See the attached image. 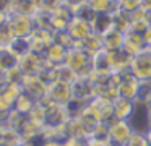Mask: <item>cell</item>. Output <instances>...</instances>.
<instances>
[{
	"mask_svg": "<svg viewBox=\"0 0 151 146\" xmlns=\"http://www.w3.org/2000/svg\"><path fill=\"white\" fill-rule=\"evenodd\" d=\"M42 101L46 102V119H44V127H46V128H52V130L63 128V125L70 120V115H68V112H67L65 106L52 104L47 99H42Z\"/></svg>",
	"mask_w": 151,
	"mask_h": 146,
	"instance_id": "6da1fadb",
	"label": "cell"
},
{
	"mask_svg": "<svg viewBox=\"0 0 151 146\" xmlns=\"http://www.w3.org/2000/svg\"><path fill=\"white\" fill-rule=\"evenodd\" d=\"M109 130V141L114 146H125L127 141L135 133L133 127L128 120H114L111 125H107Z\"/></svg>",
	"mask_w": 151,
	"mask_h": 146,
	"instance_id": "7a4b0ae2",
	"label": "cell"
},
{
	"mask_svg": "<svg viewBox=\"0 0 151 146\" xmlns=\"http://www.w3.org/2000/svg\"><path fill=\"white\" fill-rule=\"evenodd\" d=\"M130 73L138 81H150L151 83V49H145L141 54L133 57L130 65Z\"/></svg>",
	"mask_w": 151,
	"mask_h": 146,
	"instance_id": "3957f363",
	"label": "cell"
},
{
	"mask_svg": "<svg viewBox=\"0 0 151 146\" xmlns=\"http://www.w3.org/2000/svg\"><path fill=\"white\" fill-rule=\"evenodd\" d=\"M7 18H8V23L12 26L15 37H29L33 34V31L36 29L33 16L20 15V13H10Z\"/></svg>",
	"mask_w": 151,
	"mask_h": 146,
	"instance_id": "277c9868",
	"label": "cell"
},
{
	"mask_svg": "<svg viewBox=\"0 0 151 146\" xmlns=\"http://www.w3.org/2000/svg\"><path fill=\"white\" fill-rule=\"evenodd\" d=\"M47 62L44 58V54H37V52H29L28 55L20 58L18 68L24 76H33V75H39L44 68L47 67Z\"/></svg>",
	"mask_w": 151,
	"mask_h": 146,
	"instance_id": "5b68a950",
	"label": "cell"
},
{
	"mask_svg": "<svg viewBox=\"0 0 151 146\" xmlns=\"http://www.w3.org/2000/svg\"><path fill=\"white\" fill-rule=\"evenodd\" d=\"M72 97L76 101L88 104L89 101L94 99L96 96V89H94V83H93L91 76L89 78H76L75 83L72 84Z\"/></svg>",
	"mask_w": 151,
	"mask_h": 146,
	"instance_id": "8992f818",
	"label": "cell"
},
{
	"mask_svg": "<svg viewBox=\"0 0 151 146\" xmlns=\"http://www.w3.org/2000/svg\"><path fill=\"white\" fill-rule=\"evenodd\" d=\"M47 84L39 78V75H33V76H24L23 84H21V91L31 96L34 101H42L47 96Z\"/></svg>",
	"mask_w": 151,
	"mask_h": 146,
	"instance_id": "52a82bcc",
	"label": "cell"
},
{
	"mask_svg": "<svg viewBox=\"0 0 151 146\" xmlns=\"http://www.w3.org/2000/svg\"><path fill=\"white\" fill-rule=\"evenodd\" d=\"M119 97H125V99L135 101L137 99V93H138V86H140V81L128 71H124V73H119Z\"/></svg>",
	"mask_w": 151,
	"mask_h": 146,
	"instance_id": "ba28073f",
	"label": "cell"
},
{
	"mask_svg": "<svg viewBox=\"0 0 151 146\" xmlns=\"http://www.w3.org/2000/svg\"><path fill=\"white\" fill-rule=\"evenodd\" d=\"M28 39H29V44H31V52L44 54L46 49L54 42V31H50V29L36 28L33 31V34H31Z\"/></svg>",
	"mask_w": 151,
	"mask_h": 146,
	"instance_id": "9c48e42d",
	"label": "cell"
},
{
	"mask_svg": "<svg viewBox=\"0 0 151 146\" xmlns=\"http://www.w3.org/2000/svg\"><path fill=\"white\" fill-rule=\"evenodd\" d=\"M67 32L70 34V37L75 42V45H78V44H81L89 34H93V28H91V23L75 16V18L72 19V23L68 24V28H67Z\"/></svg>",
	"mask_w": 151,
	"mask_h": 146,
	"instance_id": "30bf717a",
	"label": "cell"
},
{
	"mask_svg": "<svg viewBox=\"0 0 151 146\" xmlns=\"http://www.w3.org/2000/svg\"><path fill=\"white\" fill-rule=\"evenodd\" d=\"M46 99L52 104H60L65 106L70 99H72V88L62 83H52L47 88V96Z\"/></svg>",
	"mask_w": 151,
	"mask_h": 146,
	"instance_id": "8fae6325",
	"label": "cell"
},
{
	"mask_svg": "<svg viewBox=\"0 0 151 146\" xmlns=\"http://www.w3.org/2000/svg\"><path fill=\"white\" fill-rule=\"evenodd\" d=\"M146 47V44H145L143 41V36L138 34V32H127L125 34V39H124V45H122V50L125 52V54H128L132 58L137 57L138 54H141V52L145 50Z\"/></svg>",
	"mask_w": 151,
	"mask_h": 146,
	"instance_id": "7c38bea8",
	"label": "cell"
},
{
	"mask_svg": "<svg viewBox=\"0 0 151 146\" xmlns=\"http://www.w3.org/2000/svg\"><path fill=\"white\" fill-rule=\"evenodd\" d=\"M130 125L133 127L135 132L138 133H146L148 128H150V117H148V110H146V106L143 104H138L135 106V110H133V115L130 117Z\"/></svg>",
	"mask_w": 151,
	"mask_h": 146,
	"instance_id": "4fadbf2b",
	"label": "cell"
},
{
	"mask_svg": "<svg viewBox=\"0 0 151 146\" xmlns=\"http://www.w3.org/2000/svg\"><path fill=\"white\" fill-rule=\"evenodd\" d=\"M93 68H94V75H101V76H109L114 73L112 68V58L109 50H101L93 57Z\"/></svg>",
	"mask_w": 151,
	"mask_h": 146,
	"instance_id": "5bb4252c",
	"label": "cell"
},
{
	"mask_svg": "<svg viewBox=\"0 0 151 146\" xmlns=\"http://www.w3.org/2000/svg\"><path fill=\"white\" fill-rule=\"evenodd\" d=\"M75 18V13L65 5L59 6L55 12H52V31H67L68 24Z\"/></svg>",
	"mask_w": 151,
	"mask_h": 146,
	"instance_id": "9a60e30c",
	"label": "cell"
},
{
	"mask_svg": "<svg viewBox=\"0 0 151 146\" xmlns=\"http://www.w3.org/2000/svg\"><path fill=\"white\" fill-rule=\"evenodd\" d=\"M91 28H93V32L102 36L104 37L106 34L115 29V21H114V15L112 13H98L96 18L93 19L91 23Z\"/></svg>",
	"mask_w": 151,
	"mask_h": 146,
	"instance_id": "2e32d148",
	"label": "cell"
},
{
	"mask_svg": "<svg viewBox=\"0 0 151 146\" xmlns=\"http://www.w3.org/2000/svg\"><path fill=\"white\" fill-rule=\"evenodd\" d=\"M67 54H68V49L67 47L52 42V44L46 49V52H44V58H46V62L49 65H52V67H60V65L65 63Z\"/></svg>",
	"mask_w": 151,
	"mask_h": 146,
	"instance_id": "e0dca14e",
	"label": "cell"
},
{
	"mask_svg": "<svg viewBox=\"0 0 151 146\" xmlns=\"http://www.w3.org/2000/svg\"><path fill=\"white\" fill-rule=\"evenodd\" d=\"M135 106H137L135 101L125 99V97H117V99L112 102L115 119L117 120H130V117L133 115Z\"/></svg>",
	"mask_w": 151,
	"mask_h": 146,
	"instance_id": "ac0fdd59",
	"label": "cell"
},
{
	"mask_svg": "<svg viewBox=\"0 0 151 146\" xmlns=\"http://www.w3.org/2000/svg\"><path fill=\"white\" fill-rule=\"evenodd\" d=\"M63 135L65 138H78V140H88L89 130L81 123L80 119H70L68 122L63 125Z\"/></svg>",
	"mask_w": 151,
	"mask_h": 146,
	"instance_id": "d6986e66",
	"label": "cell"
},
{
	"mask_svg": "<svg viewBox=\"0 0 151 146\" xmlns=\"http://www.w3.org/2000/svg\"><path fill=\"white\" fill-rule=\"evenodd\" d=\"M21 93V88L18 86H7L0 91V109L2 110H13L15 109V102H17L18 96Z\"/></svg>",
	"mask_w": 151,
	"mask_h": 146,
	"instance_id": "ffe728a7",
	"label": "cell"
},
{
	"mask_svg": "<svg viewBox=\"0 0 151 146\" xmlns=\"http://www.w3.org/2000/svg\"><path fill=\"white\" fill-rule=\"evenodd\" d=\"M111 58H112V68H114V73H124V71L130 70V65L133 58L128 54H125L124 50H115L111 52Z\"/></svg>",
	"mask_w": 151,
	"mask_h": 146,
	"instance_id": "44dd1931",
	"label": "cell"
},
{
	"mask_svg": "<svg viewBox=\"0 0 151 146\" xmlns=\"http://www.w3.org/2000/svg\"><path fill=\"white\" fill-rule=\"evenodd\" d=\"M23 138L21 135L13 130L8 125H2V130H0V145L2 146H20L23 145Z\"/></svg>",
	"mask_w": 151,
	"mask_h": 146,
	"instance_id": "7402d4cb",
	"label": "cell"
},
{
	"mask_svg": "<svg viewBox=\"0 0 151 146\" xmlns=\"http://www.w3.org/2000/svg\"><path fill=\"white\" fill-rule=\"evenodd\" d=\"M78 45H81L91 57H94L96 54H99L101 50H104V37L99 36V34H96V32H93V34H89L88 37Z\"/></svg>",
	"mask_w": 151,
	"mask_h": 146,
	"instance_id": "603a6c76",
	"label": "cell"
},
{
	"mask_svg": "<svg viewBox=\"0 0 151 146\" xmlns=\"http://www.w3.org/2000/svg\"><path fill=\"white\" fill-rule=\"evenodd\" d=\"M39 10L37 0H12V13L33 16Z\"/></svg>",
	"mask_w": 151,
	"mask_h": 146,
	"instance_id": "cb8c5ba5",
	"label": "cell"
},
{
	"mask_svg": "<svg viewBox=\"0 0 151 146\" xmlns=\"http://www.w3.org/2000/svg\"><path fill=\"white\" fill-rule=\"evenodd\" d=\"M114 21H115V29L120 31L122 34H127V32L132 31V13L125 12V10L119 8L117 12L114 13Z\"/></svg>",
	"mask_w": 151,
	"mask_h": 146,
	"instance_id": "d4e9b609",
	"label": "cell"
},
{
	"mask_svg": "<svg viewBox=\"0 0 151 146\" xmlns=\"http://www.w3.org/2000/svg\"><path fill=\"white\" fill-rule=\"evenodd\" d=\"M124 39H125V34H122L117 29H112L109 34L104 36V49L109 52L120 50L122 45H124Z\"/></svg>",
	"mask_w": 151,
	"mask_h": 146,
	"instance_id": "484cf974",
	"label": "cell"
},
{
	"mask_svg": "<svg viewBox=\"0 0 151 146\" xmlns=\"http://www.w3.org/2000/svg\"><path fill=\"white\" fill-rule=\"evenodd\" d=\"M8 50H10L12 54H15L18 58L24 57V55H28L31 52L29 39L28 37H13V41L8 45Z\"/></svg>",
	"mask_w": 151,
	"mask_h": 146,
	"instance_id": "4316f807",
	"label": "cell"
},
{
	"mask_svg": "<svg viewBox=\"0 0 151 146\" xmlns=\"http://www.w3.org/2000/svg\"><path fill=\"white\" fill-rule=\"evenodd\" d=\"M76 73L68 67V65H60V67H55V83H62L67 84V86H72L76 80Z\"/></svg>",
	"mask_w": 151,
	"mask_h": 146,
	"instance_id": "83f0119b",
	"label": "cell"
},
{
	"mask_svg": "<svg viewBox=\"0 0 151 146\" xmlns=\"http://www.w3.org/2000/svg\"><path fill=\"white\" fill-rule=\"evenodd\" d=\"M18 63H20V58L15 54H12L8 49H0V71L7 73V71L17 68Z\"/></svg>",
	"mask_w": 151,
	"mask_h": 146,
	"instance_id": "f1b7e54d",
	"label": "cell"
},
{
	"mask_svg": "<svg viewBox=\"0 0 151 146\" xmlns=\"http://www.w3.org/2000/svg\"><path fill=\"white\" fill-rule=\"evenodd\" d=\"M88 5L96 13H112V15L120 8L119 2L115 0H88Z\"/></svg>",
	"mask_w": 151,
	"mask_h": 146,
	"instance_id": "f546056e",
	"label": "cell"
},
{
	"mask_svg": "<svg viewBox=\"0 0 151 146\" xmlns=\"http://www.w3.org/2000/svg\"><path fill=\"white\" fill-rule=\"evenodd\" d=\"M36 102H37V101H34L31 96H28L26 93L21 91L20 96H18V99H17V102H15V109L13 110L21 112V114H26V115H28V114L33 110V107L36 106Z\"/></svg>",
	"mask_w": 151,
	"mask_h": 146,
	"instance_id": "4dcf8cb0",
	"label": "cell"
},
{
	"mask_svg": "<svg viewBox=\"0 0 151 146\" xmlns=\"http://www.w3.org/2000/svg\"><path fill=\"white\" fill-rule=\"evenodd\" d=\"M33 19H34L36 28L50 29V31H52V13L46 12V10H37L33 15Z\"/></svg>",
	"mask_w": 151,
	"mask_h": 146,
	"instance_id": "1f68e13d",
	"label": "cell"
},
{
	"mask_svg": "<svg viewBox=\"0 0 151 146\" xmlns=\"http://www.w3.org/2000/svg\"><path fill=\"white\" fill-rule=\"evenodd\" d=\"M15 34L12 31V26L8 23V18L0 24V49H8L10 42L13 41Z\"/></svg>",
	"mask_w": 151,
	"mask_h": 146,
	"instance_id": "d6a6232c",
	"label": "cell"
},
{
	"mask_svg": "<svg viewBox=\"0 0 151 146\" xmlns=\"http://www.w3.org/2000/svg\"><path fill=\"white\" fill-rule=\"evenodd\" d=\"M135 102L143 104V106H146V104L151 102V83L150 81H140Z\"/></svg>",
	"mask_w": 151,
	"mask_h": 146,
	"instance_id": "836d02e7",
	"label": "cell"
},
{
	"mask_svg": "<svg viewBox=\"0 0 151 146\" xmlns=\"http://www.w3.org/2000/svg\"><path fill=\"white\" fill-rule=\"evenodd\" d=\"M23 80H24V75L21 73V70L18 67L13 68V70H10V71H7V84H10V86L21 88Z\"/></svg>",
	"mask_w": 151,
	"mask_h": 146,
	"instance_id": "e575fe53",
	"label": "cell"
},
{
	"mask_svg": "<svg viewBox=\"0 0 151 146\" xmlns=\"http://www.w3.org/2000/svg\"><path fill=\"white\" fill-rule=\"evenodd\" d=\"M96 15L98 13L94 12V10L91 8V6L86 3V5H83L81 8L78 10V12L75 13V16H78V18H81V19H85V21H88V23H93V19L96 18Z\"/></svg>",
	"mask_w": 151,
	"mask_h": 146,
	"instance_id": "d590c367",
	"label": "cell"
},
{
	"mask_svg": "<svg viewBox=\"0 0 151 146\" xmlns=\"http://www.w3.org/2000/svg\"><path fill=\"white\" fill-rule=\"evenodd\" d=\"M125 146H150V143H148L146 135H145V133L135 132L133 135H132V138L127 141V145H125Z\"/></svg>",
	"mask_w": 151,
	"mask_h": 146,
	"instance_id": "8d00e7d4",
	"label": "cell"
},
{
	"mask_svg": "<svg viewBox=\"0 0 151 146\" xmlns=\"http://www.w3.org/2000/svg\"><path fill=\"white\" fill-rule=\"evenodd\" d=\"M141 2L143 0H119V6L125 12H135V10L141 8Z\"/></svg>",
	"mask_w": 151,
	"mask_h": 146,
	"instance_id": "74e56055",
	"label": "cell"
},
{
	"mask_svg": "<svg viewBox=\"0 0 151 146\" xmlns=\"http://www.w3.org/2000/svg\"><path fill=\"white\" fill-rule=\"evenodd\" d=\"M86 3H88V0H63V5H65L67 8H70L73 13H76L83 5H86Z\"/></svg>",
	"mask_w": 151,
	"mask_h": 146,
	"instance_id": "f35d334b",
	"label": "cell"
},
{
	"mask_svg": "<svg viewBox=\"0 0 151 146\" xmlns=\"http://www.w3.org/2000/svg\"><path fill=\"white\" fill-rule=\"evenodd\" d=\"M60 146H88V140H78V138H65Z\"/></svg>",
	"mask_w": 151,
	"mask_h": 146,
	"instance_id": "ab89813d",
	"label": "cell"
},
{
	"mask_svg": "<svg viewBox=\"0 0 151 146\" xmlns=\"http://www.w3.org/2000/svg\"><path fill=\"white\" fill-rule=\"evenodd\" d=\"M5 86H7V73L0 71V91L4 89Z\"/></svg>",
	"mask_w": 151,
	"mask_h": 146,
	"instance_id": "60d3db41",
	"label": "cell"
},
{
	"mask_svg": "<svg viewBox=\"0 0 151 146\" xmlns=\"http://www.w3.org/2000/svg\"><path fill=\"white\" fill-rule=\"evenodd\" d=\"M141 8H145L146 12H150L151 10V0H143V2H141Z\"/></svg>",
	"mask_w": 151,
	"mask_h": 146,
	"instance_id": "b9f144b4",
	"label": "cell"
},
{
	"mask_svg": "<svg viewBox=\"0 0 151 146\" xmlns=\"http://www.w3.org/2000/svg\"><path fill=\"white\" fill-rule=\"evenodd\" d=\"M145 135H146V140H148V143H150V146H151V127L148 128V132L145 133Z\"/></svg>",
	"mask_w": 151,
	"mask_h": 146,
	"instance_id": "7bdbcfd3",
	"label": "cell"
},
{
	"mask_svg": "<svg viewBox=\"0 0 151 146\" xmlns=\"http://www.w3.org/2000/svg\"><path fill=\"white\" fill-rule=\"evenodd\" d=\"M146 110H148V117H150V125H151V102L146 104Z\"/></svg>",
	"mask_w": 151,
	"mask_h": 146,
	"instance_id": "ee69618b",
	"label": "cell"
},
{
	"mask_svg": "<svg viewBox=\"0 0 151 146\" xmlns=\"http://www.w3.org/2000/svg\"><path fill=\"white\" fill-rule=\"evenodd\" d=\"M5 19H7V15H5V13H2V12H0V24H2V23H4Z\"/></svg>",
	"mask_w": 151,
	"mask_h": 146,
	"instance_id": "f6af8a7d",
	"label": "cell"
},
{
	"mask_svg": "<svg viewBox=\"0 0 151 146\" xmlns=\"http://www.w3.org/2000/svg\"><path fill=\"white\" fill-rule=\"evenodd\" d=\"M148 23H150V26H151V10L148 12Z\"/></svg>",
	"mask_w": 151,
	"mask_h": 146,
	"instance_id": "bcb514c9",
	"label": "cell"
},
{
	"mask_svg": "<svg viewBox=\"0 0 151 146\" xmlns=\"http://www.w3.org/2000/svg\"><path fill=\"white\" fill-rule=\"evenodd\" d=\"M20 146H33V145H29V143H23V145H20Z\"/></svg>",
	"mask_w": 151,
	"mask_h": 146,
	"instance_id": "7dc6e473",
	"label": "cell"
},
{
	"mask_svg": "<svg viewBox=\"0 0 151 146\" xmlns=\"http://www.w3.org/2000/svg\"><path fill=\"white\" fill-rule=\"evenodd\" d=\"M0 130H2V125H0Z\"/></svg>",
	"mask_w": 151,
	"mask_h": 146,
	"instance_id": "c3c4849f",
	"label": "cell"
},
{
	"mask_svg": "<svg viewBox=\"0 0 151 146\" xmlns=\"http://www.w3.org/2000/svg\"><path fill=\"white\" fill-rule=\"evenodd\" d=\"M0 146H2V145H0Z\"/></svg>",
	"mask_w": 151,
	"mask_h": 146,
	"instance_id": "681fc988",
	"label": "cell"
}]
</instances>
